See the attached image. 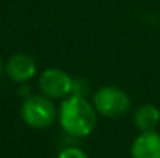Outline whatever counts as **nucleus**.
Segmentation results:
<instances>
[{
    "label": "nucleus",
    "instance_id": "f257e3e1",
    "mask_svg": "<svg viewBox=\"0 0 160 158\" xmlns=\"http://www.w3.org/2000/svg\"><path fill=\"white\" fill-rule=\"evenodd\" d=\"M97 110L86 96L70 95L58 110V119L62 130L73 138L89 136L97 126Z\"/></svg>",
    "mask_w": 160,
    "mask_h": 158
},
{
    "label": "nucleus",
    "instance_id": "f03ea898",
    "mask_svg": "<svg viewBox=\"0 0 160 158\" xmlns=\"http://www.w3.org/2000/svg\"><path fill=\"white\" fill-rule=\"evenodd\" d=\"M20 116L23 122L33 129H47L56 121L58 110L50 98L44 95H30L22 101Z\"/></svg>",
    "mask_w": 160,
    "mask_h": 158
},
{
    "label": "nucleus",
    "instance_id": "7ed1b4c3",
    "mask_svg": "<svg viewBox=\"0 0 160 158\" xmlns=\"http://www.w3.org/2000/svg\"><path fill=\"white\" fill-rule=\"evenodd\" d=\"M93 107L97 113L106 118H120L123 116L129 107L131 99L124 90L115 85H106L95 92L93 95Z\"/></svg>",
    "mask_w": 160,
    "mask_h": 158
},
{
    "label": "nucleus",
    "instance_id": "20e7f679",
    "mask_svg": "<svg viewBox=\"0 0 160 158\" xmlns=\"http://www.w3.org/2000/svg\"><path fill=\"white\" fill-rule=\"evenodd\" d=\"M75 81L61 68H48L39 76V90L50 99H65L73 93Z\"/></svg>",
    "mask_w": 160,
    "mask_h": 158
},
{
    "label": "nucleus",
    "instance_id": "39448f33",
    "mask_svg": "<svg viewBox=\"0 0 160 158\" xmlns=\"http://www.w3.org/2000/svg\"><path fill=\"white\" fill-rule=\"evenodd\" d=\"M38 71V65L34 62V59L28 54L19 53L14 54L8 59L6 65H5V73L6 76L14 81V82H27L30 79L34 78Z\"/></svg>",
    "mask_w": 160,
    "mask_h": 158
},
{
    "label": "nucleus",
    "instance_id": "423d86ee",
    "mask_svg": "<svg viewBox=\"0 0 160 158\" xmlns=\"http://www.w3.org/2000/svg\"><path fill=\"white\" fill-rule=\"evenodd\" d=\"M132 158H160V133L156 130L142 132L131 146Z\"/></svg>",
    "mask_w": 160,
    "mask_h": 158
},
{
    "label": "nucleus",
    "instance_id": "0eeeda50",
    "mask_svg": "<svg viewBox=\"0 0 160 158\" xmlns=\"http://www.w3.org/2000/svg\"><path fill=\"white\" fill-rule=\"evenodd\" d=\"M134 122L142 132L156 130L160 122V110L151 104L140 105L134 113Z\"/></svg>",
    "mask_w": 160,
    "mask_h": 158
},
{
    "label": "nucleus",
    "instance_id": "6e6552de",
    "mask_svg": "<svg viewBox=\"0 0 160 158\" xmlns=\"http://www.w3.org/2000/svg\"><path fill=\"white\" fill-rule=\"evenodd\" d=\"M58 158H89V155L79 149V147H75V146H70V147H65L59 152Z\"/></svg>",
    "mask_w": 160,
    "mask_h": 158
},
{
    "label": "nucleus",
    "instance_id": "1a4fd4ad",
    "mask_svg": "<svg viewBox=\"0 0 160 158\" xmlns=\"http://www.w3.org/2000/svg\"><path fill=\"white\" fill-rule=\"evenodd\" d=\"M2 70H3V67H2V60H0V76H2Z\"/></svg>",
    "mask_w": 160,
    "mask_h": 158
}]
</instances>
